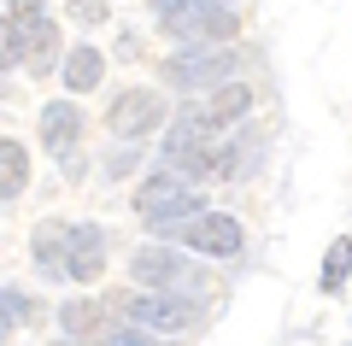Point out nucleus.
Instances as JSON below:
<instances>
[{
	"label": "nucleus",
	"mask_w": 352,
	"mask_h": 346,
	"mask_svg": "<svg viewBox=\"0 0 352 346\" xmlns=\"http://www.w3.org/2000/svg\"><path fill=\"white\" fill-rule=\"evenodd\" d=\"M129 270H135V282L147 288V294H176V299H188V305H206V299L217 294L206 270H194L188 259H176V252H164V247H141L135 259H129Z\"/></svg>",
	"instance_id": "1"
},
{
	"label": "nucleus",
	"mask_w": 352,
	"mask_h": 346,
	"mask_svg": "<svg viewBox=\"0 0 352 346\" xmlns=\"http://www.w3.org/2000/svg\"><path fill=\"white\" fill-rule=\"evenodd\" d=\"M159 241H182V247L206 252V259H235L241 252V223L229 211H200V217H170V223H153Z\"/></svg>",
	"instance_id": "2"
},
{
	"label": "nucleus",
	"mask_w": 352,
	"mask_h": 346,
	"mask_svg": "<svg viewBox=\"0 0 352 346\" xmlns=\"http://www.w3.org/2000/svg\"><path fill=\"white\" fill-rule=\"evenodd\" d=\"M241 59H247L241 47H182V53L164 59V83H176V88H206V94H212V88L235 83Z\"/></svg>",
	"instance_id": "3"
},
{
	"label": "nucleus",
	"mask_w": 352,
	"mask_h": 346,
	"mask_svg": "<svg viewBox=\"0 0 352 346\" xmlns=\"http://www.w3.org/2000/svg\"><path fill=\"white\" fill-rule=\"evenodd\" d=\"M135 211L147 217V229L153 223H170V217H200V194H194V182H182V176H170V171H159L153 182H141L135 188Z\"/></svg>",
	"instance_id": "4"
},
{
	"label": "nucleus",
	"mask_w": 352,
	"mask_h": 346,
	"mask_svg": "<svg viewBox=\"0 0 352 346\" xmlns=\"http://www.w3.org/2000/svg\"><path fill=\"white\" fill-rule=\"evenodd\" d=\"M118 311H124L135 329H147V334H182V329H194V305H188V299H176V294H124Z\"/></svg>",
	"instance_id": "5"
},
{
	"label": "nucleus",
	"mask_w": 352,
	"mask_h": 346,
	"mask_svg": "<svg viewBox=\"0 0 352 346\" xmlns=\"http://www.w3.org/2000/svg\"><path fill=\"white\" fill-rule=\"evenodd\" d=\"M106 129H112V141L153 136V129H164V100L153 94V88H129V94H118L112 106H106Z\"/></svg>",
	"instance_id": "6"
},
{
	"label": "nucleus",
	"mask_w": 352,
	"mask_h": 346,
	"mask_svg": "<svg viewBox=\"0 0 352 346\" xmlns=\"http://www.w3.org/2000/svg\"><path fill=\"white\" fill-rule=\"evenodd\" d=\"M41 147L53 153V159H59V171L65 176H76V141H82V111L71 106V100H47V106H41Z\"/></svg>",
	"instance_id": "7"
},
{
	"label": "nucleus",
	"mask_w": 352,
	"mask_h": 346,
	"mask_svg": "<svg viewBox=\"0 0 352 346\" xmlns=\"http://www.w3.org/2000/svg\"><path fill=\"white\" fill-rule=\"evenodd\" d=\"M247 111H252V83H223V88H212V94H200L194 106H182V118L217 136V129L241 124Z\"/></svg>",
	"instance_id": "8"
},
{
	"label": "nucleus",
	"mask_w": 352,
	"mask_h": 346,
	"mask_svg": "<svg viewBox=\"0 0 352 346\" xmlns=\"http://www.w3.org/2000/svg\"><path fill=\"white\" fill-rule=\"evenodd\" d=\"M24 59L36 76H47L59 65V30L41 18V24H6V65Z\"/></svg>",
	"instance_id": "9"
},
{
	"label": "nucleus",
	"mask_w": 352,
	"mask_h": 346,
	"mask_svg": "<svg viewBox=\"0 0 352 346\" xmlns=\"http://www.w3.org/2000/svg\"><path fill=\"white\" fill-rule=\"evenodd\" d=\"M30 252H36L41 276L65 282V276H71V223H59V217L36 223V235H30Z\"/></svg>",
	"instance_id": "10"
},
{
	"label": "nucleus",
	"mask_w": 352,
	"mask_h": 346,
	"mask_svg": "<svg viewBox=\"0 0 352 346\" xmlns=\"http://www.w3.org/2000/svg\"><path fill=\"white\" fill-rule=\"evenodd\" d=\"M106 270V235L94 223H71V282H94Z\"/></svg>",
	"instance_id": "11"
},
{
	"label": "nucleus",
	"mask_w": 352,
	"mask_h": 346,
	"mask_svg": "<svg viewBox=\"0 0 352 346\" xmlns=\"http://www.w3.org/2000/svg\"><path fill=\"white\" fill-rule=\"evenodd\" d=\"M100 76H106V59L94 47H71V53H65V88H71V94L100 88Z\"/></svg>",
	"instance_id": "12"
},
{
	"label": "nucleus",
	"mask_w": 352,
	"mask_h": 346,
	"mask_svg": "<svg viewBox=\"0 0 352 346\" xmlns=\"http://www.w3.org/2000/svg\"><path fill=\"white\" fill-rule=\"evenodd\" d=\"M24 182H30V159H24V147L6 136V141H0V199H18Z\"/></svg>",
	"instance_id": "13"
},
{
	"label": "nucleus",
	"mask_w": 352,
	"mask_h": 346,
	"mask_svg": "<svg viewBox=\"0 0 352 346\" xmlns=\"http://www.w3.org/2000/svg\"><path fill=\"white\" fill-rule=\"evenodd\" d=\"M346 276H352V235H335L323 252V294H340Z\"/></svg>",
	"instance_id": "14"
},
{
	"label": "nucleus",
	"mask_w": 352,
	"mask_h": 346,
	"mask_svg": "<svg viewBox=\"0 0 352 346\" xmlns=\"http://www.w3.org/2000/svg\"><path fill=\"white\" fill-rule=\"evenodd\" d=\"M59 329H65V340L82 346L88 334L100 329V305H88V299H71V305H59Z\"/></svg>",
	"instance_id": "15"
},
{
	"label": "nucleus",
	"mask_w": 352,
	"mask_h": 346,
	"mask_svg": "<svg viewBox=\"0 0 352 346\" xmlns=\"http://www.w3.org/2000/svg\"><path fill=\"white\" fill-rule=\"evenodd\" d=\"M0 311H6V317H0L6 329H18V323H30V299L18 294V288H6V294H0Z\"/></svg>",
	"instance_id": "16"
},
{
	"label": "nucleus",
	"mask_w": 352,
	"mask_h": 346,
	"mask_svg": "<svg viewBox=\"0 0 352 346\" xmlns=\"http://www.w3.org/2000/svg\"><path fill=\"white\" fill-rule=\"evenodd\" d=\"M6 24H41V0H6Z\"/></svg>",
	"instance_id": "17"
},
{
	"label": "nucleus",
	"mask_w": 352,
	"mask_h": 346,
	"mask_svg": "<svg viewBox=\"0 0 352 346\" xmlns=\"http://www.w3.org/2000/svg\"><path fill=\"white\" fill-rule=\"evenodd\" d=\"M71 18H76V24H100V18H106V0H71Z\"/></svg>",
	"instance_id": "18"
},
{
	"label": "nucleus",
	"mask_w": 352,
	"mask_h": 346,
	"mask_svg": "<svg viewBox=\"0 0 352 346\" xmlns=\"http://www.w3.org/2000/svg\"><path fill=\"white\" fill-rule=\"evenodd\" d=\"M129 164H135V147H124V153H118V147H112V164H106V171H112V176H124V171H129Z\"/></svg>",
	"instance_id": "19"
}]
</instances>
